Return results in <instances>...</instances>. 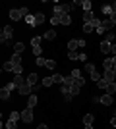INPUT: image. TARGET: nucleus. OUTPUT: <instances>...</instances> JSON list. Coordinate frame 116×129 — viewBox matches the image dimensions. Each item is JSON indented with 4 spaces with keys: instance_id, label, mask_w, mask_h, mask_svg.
Returning <instances> with one entry per match:
<instances>
[{
    "instance_id": "f257e3e1",
    "label": "nucleus",
    "mask_w": 116,
    "mask_h": 129,
    "mask_svg": "<svg viewBox=\"0 0 116 129\" xmlns=\"http://www.w3.org/2000/svg\"><path fill=\"white\" fill-rule=\"evenodd\" d=\"M12 35H14V27L6 25L4 29H2V39H0V43L2 44H10L12 43Z\"/></svg>"
},
{
    "instance_id": "f03ea898",
    "label": "nucleus",
    "mask_w": 116,
    "mask_h": 129,
    "mask_svg": "<svg viewBox=\"0 0 116 129\" xmlns=\"http://www.w3.org/2000/svg\"><path fill=\"white\" fill-rule=\"evenodd\" d=\"M112 27H114V23H112V21H101V25L97 27V33H99V35H105V33L110 31Z\"/></svg>"
},
{
    "instance_id": "7ed1b4c3",
    "label": "nucleus",
    "mask_w": 116,
    "mask_h": 129,
    "mask_svg": "<svg viewBox=\"0 0 116 129\" xmlns=\"http://www.w3.org/2000/svg\"><path fill=\"white\" fill-rule=\"evenodd\" d=\"M21 121H25V123H31V121H33V108H25L21 112Z\"/></svg>"
},
{
    "instance_id": "20e7f679",
    "label": "nucleus",
    "mask_w": 116,
    "mask_h": 129,
    "mask_svg": "<svg viewBox=\"0 0 116 129\" xmlns=\"http://www.w3.org/2000/svg\"><path fill=\"white\" fill-rule=\"evenodd\" d=\"M72 8H74L72 4H58V6H54V12L56 14H70Z\"/></svg>"
},
{
    "instance_id": "39448f33",
    "label": "nucleus",
    "mask_w": 116,
    "mask_h": 129,
    "mask_svg": "<svg viewBox=\"0 0 116 129\" xmlns=\"http://www.w3.org/2000/svg\"><path fill=\"white\" fill-rule=\"evenodd\" d=\"M54 16H58V19H60L62 25H70V23H72V19H70L68 14H56V12H54Z\"/></svg>"
},
{
    "instance_id": "423d86ee",
    "label": "nucleus",
    "mask_w": 116,
    "mask_h": 129,
    "mask_svg": "<svg viewBox=\"0 0 116 129\" xmlns=\"http://www.w3.org/2000/svg\"><path fill=\"white\" fill-rule=\"evenodd\" d=\"M112 100H114V98H112V94H103V96H99V102L105 104V106H110Z\"/></svg>"
},
{
    "instance_id": "0eeeda50",
    "label": "nucleus",
    "mask_w": 116,
    "mask_h": 129,
    "mask_svg": "<svg viewBox=\"0 0 116 129\" xmlns=\"http://www.w3.org/2000/svg\"><path fill=\"white\" fill-rule=\"evenodd\" d=\"M103 79H106L108 83H114V79H116L114 70H105V77H103Z\"/></svg>"
},
{
    "instance_id": "6e6552de",
    "label": "nucleus",
    "mask_w": 116,
    "mask_h": 129,
    "mask_svg": "<svg viewBox=\"0 0 116 129\" xmlns=\"http://www.w3.org/2000/svg\"><path fill=\"white\" fill-rule=\"evenodd\" d=\"M37 81H39V77H37V73H29V75H27V85H31V87H35V85H39Z\"/></svg>"
},
{
    "instance_id": "1a4fd4ad",
    "label": "nucleus",
    "mask_w": 116,
    "mask_h": 129,
    "mask_svg": "<svg viewBox=\"0 0 116 129\" xmlns=\"http://www.w3.org/2000/svg\"><path fill=\"white\" fill-rule=\"evenodd\" d=\"M95 19H97V17H95L93 12H85V14H83V21L85 23H93Z\"/></svg>"
},
{
    "instance_id": "9d476101",
    "label": "nucleus",
    "mask_w": 116,
    "mask_h": 129,
    "mask_svg": "<svg viewBox=\"0 0 116 129\" xmlns=\"http://www.w3.org/2000/svg\"><path fill=\"white\" fill-rule=\"evenodd\" d=\"M25 83H27V79H23L21 75H16V77H14V85H16L17 89H19V87H23Z\"/></svg>"
},
{
    "instance_id": "9b49d317",
    "label": "nucleus",
    "mask_w": 116,
    "mask_h": 129,
    "mask_svg": "<svg viewBox=\"0 0 116 129\" xmlns=\"http://www.w3.org/2000/svg\"><path fill=\"white\" fill-rule=\"evenodd\" d=\"M17 91H19V94H31V91H33V87L25 83V85H23V87H19Z\"/></svg>"
},
{
    "instance_id": "f8f14e48",
    "label": "nucleus",
    "mask_w": 116,
    "mask_h": 129,
    "mask_svg": "<svg viewBox=\"0 0 116 129\" xmlns=\"http://www.w3.org/2000/svg\"><path fill=\"white\" fill-rule=\"evenodd\" d=\"M10 89H8V87H2V89H0V98H2V100H8V98H10Z\"/></svg>"
},
{
    "instance_id": "ddd939ff",
    "label": "nucleus",
    "mask_w": 116,
    "mask_h": 129,
    "mask_svg": "<svg viewBox=\"0 0 116 129\" xmlns=\"http://www.w3.org/2000/svg\"><path fill=\"white\" fill-rule=\"evenodd\" d=\"M10 62H12V66H14V68H19V66H21V58H19V54H14Z\"/></svg>"
},
{
    "instance_id": "4468645a",
    "label": "nucleus",
    "mask_w": 116,
    "mask_h": 129,
    "mask_svg": "<svg viewBox=\"0 0 116 129\" xmlns=\"http://www.w3.org/2000/svg\"><path fill=\"white\" fill-rule=\"evenodd\" d=\"M110 48H112L110 41H103V43H101V50H103V52H110Z\"/></svg>"
},
{
    "instance_id": "2eb2a0df",
    "label": "nucleus",
    "mask_w": 116,
    "mask_h": 129,
    "mask_svg": "<svg viewBox=\"0 0 116 129\" xmlns=\"http://www.w3.org/2000/svg\"><path fill=\"white\" fill-rule=\"evenodd\" d=\"M10 17H12V19H14V21H17V19H21V12H19V10H10Z\"/></svg>"
},
{
    "instance_id": "dca6fc26",
    "label": "nucleus",
    "mask_w": 116,
    "mask_h": 129,
    "mask_svg": "<svg viewBox=\"0 0 116 129\" xmlns=\"http://www.w3.org/2000/svg\"><path fill=\"white\" fill-rule=\"evenodd\" d=\"M76 48H79V41H70V43H68V50H70V52H76Z\"/></svg>"
},
{
    "instance_id": "f3484780",
    "label": "nucleus",
    "mask_w": 116,
    "mask_h": 129,
    "mask_svg": "<svg viewBox=\"0 0 116 129\" xmlns=\"http://www.w3.org/2000/svg\"><path fill=\"white\" fill-rule=\"evenodd\" d=\"M37 106V96L35 94H29V100H27V108H35Z\"/></svg>"
},
{
    "instance_id": "a211bd4d",
    "label": "nucleus",
    "mask_w": 116,
    "mask_h": 129,
    "mask_svg": "<svg viewBox=\"0 0 116 129\" xmlns=\"http://www.w3.org/2000/svg\"><path fill=\"white\" fill-rule=\"evenodd\" d=\"M41 23H44V14H35V25H41Z\"/></svg>"
},
{
    "instance_id": "6ab92c4d",
    "label": "nucleus",
    "mask_w": 116,
    "mask_h": 129,
    "mask_svg": "<svg viewBox=\"0 0 116 129\" xmlns=\"http://www.w3.org/2000/svg\"><path fill=\"white\" fill-rule=\"evenodd\" d=\"M83 123H85V125H93V114H87V116H83Z\"/></svg>"
},
{
    "instance_id": "aec40b11",
    "label": "nucleus",
    "mask_w": 116,
    "mask_h": 129,
    "mask_svg": "<svg viewBox=\"0 0 116 129\" xmlns=\"http://www.w3.org/2000/svg\"><path fill=\"white\" fill-rule=\"evenodd\" d=\"M103 66H105V70H114V64H112L110 58H106L105 62H103Z\"/></svg>"
},
{
    "instance_id": "412c9836",
    "label": "nucleus",
    "mask_w": 116,
    "mask_h": 129,
    "mask_svg": "<svg viewBox=\"0 0 116 129\" xmlns=\"http://www.w3.org/2000/svg\"><path fill=\"white\" fill-rule=\"evenodd\" d=\"M54 37H56V31H54V29H49V31L44 33V39H49V41H52Z\"/></svg>"
},
{
    "instance_id": "4be33fe9",
    "label": "nucleus",
    "mask_w": 116,
    "mask_h": 129,
    "mask_svg": "<svg viewBox=\"0 0 116 129\" xmlns=\"http://www.w3.org/2000/svg\"><path fill=\"white\" fill-rule=\"evenodd\" d=\"M105 91H106V94H114V92H116V83H110Z\"/></svg>"
},
{
    "instance_id": "5701e85b",
    "label": "nucleus",
    "mask_w": 116,
    "mask_h": 129,
    "mask_svg": "<svg viewBox=\"0 0 116 129\" xmlns=\"http://www.w3.org/2000/svg\"><path fill=\"white\" fill-rule=\"evenodd\" d=\"M52 79H54V83H62V85H64V75H60V73H54Z\"/></svg>"
},
{
    "instance_id": "b1692460",
    "label": "nucleus",
    "mask_w": 116,
    "mask_h": 129,
    "mask_svg": "<svg viewBox=\"0 0 116 129\" xmlns=\"http://www.w3.org/2000/svg\"><path fill=\"white\" fill-rule=\"evenodd\" d=\"M81 8L85 12H91V2H89V0H83V2H81Z\"/></svg>"
},
{
    "instance_id": "393cba45",
    "label": "nucleus",
    "mask_w": 116,
    "mask_h": 129,
    "mask_svg": "<svg viewBox=\"0 0 116 129\" xmlns=\"http://www.w3.org/2000/svg\"><path fill=\"white\" fill-rule=\"evenodd\" d=\"M108 85H110V83H108V81H106V79H101L99 83H97V87H99V89H106V87H108Z\"/></svg>"
},
{
    "instance_id": "a878e982",
    "label": "nucleus",
    "mask_w": 116,
    "mask_h": 129,
    "mask_svg": "<svg viewBox=\"0 0 116 129\" xmlns=\"http://www.w3.org/2000/svg\"><path fill=\"white\" fill-rule=\"evenodd\" d=\"M52 83H54V79H52V77H44V79H43V87H50Z\"/></svg>"
},
{
    "instance_id": "bb28decb",
    "label": "nucleus",
    "mask_w": 116,
    "mask_h": 129,
    "mask_svg": "<svg viewBox=\"0 0 116 129\" xmlns=\"http://www.w3.org/2000/svg\"><path fill=\"white\" fill-rule=\"evenodd\" d=\"M31 46H33V48L35 46H41V37H33L31 39Z\"/></svg>"
},
{
    "instance_id": "cd10ccee",
    "label": "nucleus",
    "mask_w": 116,
    "mask_h": 129,
    "mask_svg": "<svg viewBox=\"0 0 116 129\" xmlns=\"http://www.w3.org/2000/svg\"><path fill=\"white\" fill-rule=\"evenodd\" d=\"M85 71H87V73H95L97 70H95V66H93V64H89V62H87V64H85Z\"/></svg>"
},
{
    "instance_id": "c85d7f7f",
    "label": "nucleus",
    "mask_w": 116,
    "mask_h": 129,
    "mask_svg": "<svg viewBox=\"0 0 116 129\" xmlns=\"http://www.w3.org/2000/svg\"><path fill=\"white\" fill-rule=\"evenodd\" d=\"M44 68H47V70H54L56 62H54V60H47V66H44Z\"/></svg>"
},
{
    "instance_id": "c756f323",
    "label": "nucleus",
    "mask_w": 116,
    "mask_h": 129,
    "mask_svg": "<svg viewBox=\"0 0 116 129\" xmlns=\"http://www.w3.org/2000/svg\"><path fill=\"white\" fill-rule=\"evenodd\" d=\"M93 29H95V27L91 25V23H83V33H91Z\"/></svg>"
},
{
    "instance_id": "7c9ffc66",
    "label": "nucleus",
    "mask_w": 116,
    "mask_h": 129,
    "mask_svg": "<svg viewBox=\"0 0 116 129\" xmlns=\"http://www.w3.org/2000/svg\"><path fill=\"white\" fill-rule=\"evenodd\" d=\"M103 12H105L106 16L110 17V16H112V6H108V4H106V6H103Z\"/></svg>"
},
{
    "instance_id": "2f4dec72",
    "label": "nucleus",
    "mask_w": 116,
    "mask_h": 129,
    "mask_svg": "<svg viewBox=\"0 0 116 129\" xmlns=\"http://www.w3.org/2000/svg\"><path fill=\"white\" fill-rule=\"evenodd\" d=\"M2 70H4V71H14V66H12V62H6V64L2 66Z\"/></svg>"
},
{
    "instance_id": "473e14b6",
    "label": "nucleus",
    "mask_w": 116,
    "mask_h": 129,
    "mask_svg": "<svg viewBox=\"0 0 116 129\" xmlns=\"http://www.w3.org/2000/svg\"><path fill=\"white\" fill-rule=\"evenodd\" d=\"M79 89H81V87H76V85H72V89H70V94H72V96H77Z\"/></svg>"
},
{
    "instance_id": "72a5a7b5",
    "label": "nucleus",
    "mask_w": 116,
    "mask_h": 129,
    "mask_svg": "<svg viewBox=\"0 0 116 129\" xmlns=\"http://www.w3.org/2000/svg\"><path fill=\"white\" fill-rule=\"evenodd\" d=\"M14 50H16V54H19L23 50V43H16L14 44Z\"/></svg>"
},
{
    "instance_id": "f704fd0d",
    "label": "nucleus",
    "mask_w": 116,
    "mask_h": 129,
    "mask_svg": "<svg viewBox=\"0 0 116 129\" xmlns=\"http://www.w3.org/2000/svg\"><path fill=\"white\" fill-rule=\"evenodd\" d=\"M19 118H21V114H19V112H12L10 114V119H14V121H17Z\"/></svg>"
},
{
    "instance_id": "c9c22d12",
    "label": "nucleus",
    "mask_w": 116,
    "mask_h": 129,
    "mask_svg": "<svg viewBox=\"0 0 116 129\" xmlns=\"http://www.w3.org/2000/svg\"><path fill=\"white\" fill-rule=\"evenodd\" d=\"M79 56H81L79 52H70V54H68V58H70V60H79Z\"/></svg>"
},
{
    "instance_id": "e433bc0d",
    "label": "nucleus",
    "mask_w": 116,
    "mask_h": 129,
    "mask_svg": "<svg viewBox=\"0 0 116 129\" xmlns=\"http://www.w3.org/2000/svg\"><path fill=\"white\" fill-rule=\"evenodd\" d=\"M6 129H16V121H14V119H8V123H6Z\"/></svg>"
},
{
    "instance_id": "4c0bfd02",
    "label": "nucleus",
    "mask_w": 116,
    "mask_h": 129,
    "mask_svg": "<svg viewBox=\"0 0 116 129\" xmlns=\"http://www.w3.org/2000/svg\"><path fill=\"white\" fill-rule=\"evenodd\" d=\"M37 66H41V68H43V66H47V60H44L43 56H39V58H37Z\"/></svg>"
},
{
    "instance_id": "58836bf2",
    "label": "nucleus",
    "mask_w": 116,
    "mask_h": 129,
    "mask_svg": "<svg viewBox=\"0 0 116 129\" xmlns=\"http://www.w3.org/2000/svg\"><path fill=\"white\" fill-rule=\"evenodd\" d=\"M19 12H21V16H23V17H27V16H29V10L25 8V6H21V8H19Z\"/></svg>"
},
{
    "instance_id": "ea45409f",
    "label": "nucleus",
    "mask_w": 116,
    "mask_h": 129,
    "mask_svg": "<svg viewBox=\"0 0 116 129\" xmlns=\"http://www.w3.org/2000/svg\"><path fill=\"white\" fill-rule=\"evenodd\" d=\"M91 79H93V81H97V83H99V81L103 79V77H101L99 73H97V71H95V73H91Z\"/></svg>"
},
{
    "instance_id": "a19ab883",
    "label": "nucleus",
    "mask_w": 116,
    "mask_h": 129,
    "mask_svg": "<svg viewBox=\"0 0 116 129\" xmlns=\"http://www.w3.org/2000/svg\"><path fill=\"white\" fill-rule=\"evenodd\" d=\"M25 21H27L29 25H35V16H27V17H25Z\"/></svg>"
},
{
    "instance_id": "79ce46f5",
    "label": "nucleus",
    "mask_w": 116,
    "mask_h": 129,
    "mask_svg": "<svg viewBox=\"0 0 116 129\" xmlns=\"http://www.w3.org/2000/svg\"><path fill=\"white\" fill-rule=\"evenodd\" d=\"M50 23H52V25H58V23H60V19H58V16H52V19H50Z\"/></svg>"
},
{
    "instance_id": "37998d69",
    "label": "nucleus",
    "mask_w": 116,
    "mask_h": 129,
    "mask_svg": "<svg viewBox=\"0 0 116 129\" xmlns=\"http://www.w3.org/2000/svg\"><path fill=\"white\" fill-rule=\"evenodd\" d=\"M33 52H35V56H37V58H39V56H41V52H43V50H41V46H35V48H33Z\"/></svg>"
},
{
    "instance_id": "c03bdc74",
    "label": "nucleus",
    "mask_w": 116,
    "mask_h": 129,
    "mask_svg": "<svg viewBox=\"0 0 116 129\" xmlns=\"http://www.w3.org/2000/svg\"><path fill=\"white\" fill-rule=\"evenodd\" d=\"M70 75H72V77H81V71H79V70H74Z\"/></svg>"
},
{
    "instance_id": "a18cd8bd",
    "label": "nucleus",
    "mask_w": 116,
    "mask_h": 129,
    "mask_svg": "<svg viewBox=\"0 0 116 129\" xmlns=\"http://www.w3.org/2000/svg\"><path fill=\"white\" fill-rule=\"evenodd\" d=\"M6 87H8V89H10V91H14V89H17V87L14 85V81H10V83H8V85H6Z\"/></svg>"
},
{
    "instance_id": "49530a36",
    "label": "nucleus",
    "mask_w": 116,
    "mask_h": 129,
    "mask_svg": "<svg viewBox=\"0 0 116 129\" xmlns=\"http://www.w3.org/2000/svg\"><path fill=\"white\" fill-rule=\"evenodd\" d=\"M108 21H112V23H114V25H116V14H112V16L108 17Z\"/></svg>"
},
{
    "instance_id": "de8ad7c7",
    "label": "nucleus",
    "mask_w": 116,
    "mask_h": 129,
    "mask_svg": "<svg viewBox=\"0 0 116 129\" xmlns=\"http://www.w3.org/2000/svg\"><path fill=\"white\" fill-rule=\"evenodd\" d=\"M110 123H112V127H116V116H112V119H110Z\"/></svg>"
},
{
    "instance_id": "09e8293b",
    "label": "nucleus",
    "mask_w": 116,
    "mask_h": 129,
    "mask_svg": "<svg viewBox=\"0 0 116 129\" xmlns=\"http://www.w3.org/2000/svg\"><path fill=\"white\" fill-rule=\"evenodd\" d=\"M110 52H112V56H116V44H112V48H110Z\"/></svg>"
},
{
    "instance_id": "8fccbe9b",
    "label": "nucleus",
    "mask_w": 116,
    "mask_h": 129,
    "mask_svg": "<svg viewBox=\"0 0 116 129\" xmlns=\"http://www.w3.org/2000/svg\"><path fill=\"white\" fill-rule=\"evenodd\" d=\"M112 14H116V2H112Z\"/></svg>"
},
{
    "instance_id": "3c124183",
    "label": "nucleus",
    "mask_w": 116,
    "mask_h": 129,
    "mask_svg": "<svg viewBox=\"0 0 116 129\" xmlns=\"http://www.w3.org/2000/svg\"><path fill=\"white\" fill-rule=\"evenodd\" d=\"M37 129H49V127H47V125H44V123H41V125H39Z\"/></svg>"
},
{
    "instance_id": "603ef678",
    "label": "nucleus",
    "mask_w": 116,
    "mask_h": 129,
    "mask_svg": "<svg viewBox=\"0 0 116 129\" xmlns=\"http://www.w3.org/2000/svg\"><path fill=\"white\" fill-rule=\"evenodd\" d=\"M85 129H93V125H85Z\"/></svg>"
},
{
    "instance_id": "864d4df0",
    "label": "nucleus",
    "mask_w": 116,
    "mask_h": 129,
    "mask_svg": "<svg viewBox=\"0 0 116 129\" xmlns=\"http://www.w3.org/2000/svg\"><path fill=\"white\" fill-rule=\"evenodd\" d=\"M114 41H116V35H114Z\"/></svg>"
}]
</instances>
